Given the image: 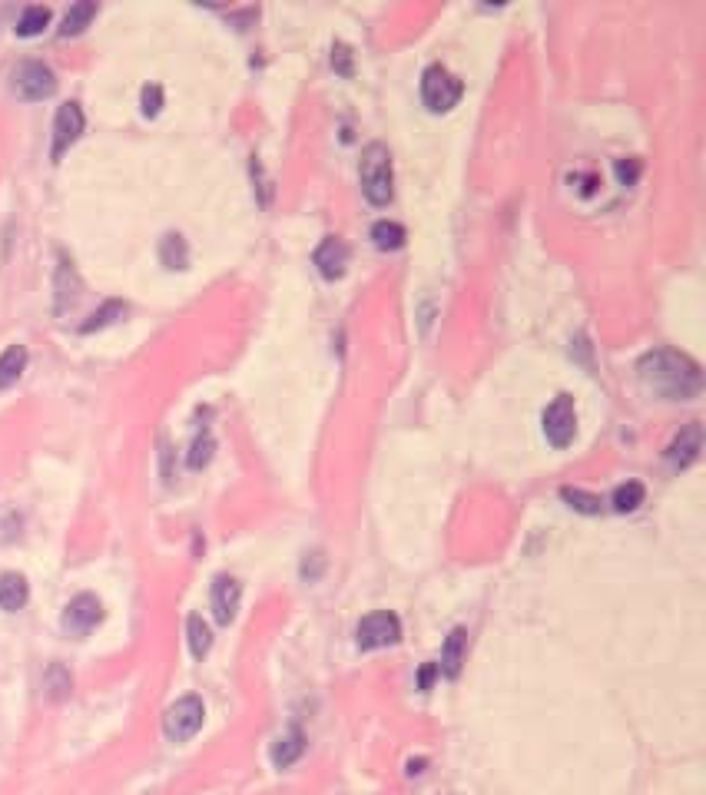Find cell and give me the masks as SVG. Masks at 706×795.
Returning <instances> with one entry per match:
<instances>
[{
    "label": "cell",
    "mask_w": 706,
    "mask_h": 795,
    "mask_svg": "<svg viewBox=\"0 0 706 795\" xmlns=\"http://www.w3.org/2000/svg\"><path fill=\"white\" fill-rule=\"evenodd\" d=\"M401 640V620L391 610H375L369 617H362L359 630H355V643L359 650H381V646H391V643Z\"/></svg>",
    "instance_id": "5"
},
{
    "label": "cell",
    "mask_w": 706,
    "mask_h": 795,
    "mask_svg": "<svg viewBox=\"0 0 706 795\" xmlns=\"http://www.w3.org/2000/svg\"><path fill=\"white\" fill-rule=\"evenodd\" d=\"M332 67H335L342 77H352V50H348L345 43H335V47H332Z\"/></svg>",
    "instance_id": "28"
},
{
    "label": "cell",
    "mask_w": 706,
    "mask_h": 795,
    "mask_svg": "<svg viewBox=\"0 0 706 795\" xmlns=\"http://www.w3.org/2000/svg\"><path fill=\"white\" fill-rule=\"evenodd\" d=\"M700 451H703V428H700V425H686V428L670 441V448H666V464H670L674 471H683L700 458Z\"/></svg>",
    "instance_id": "10"
},
{
    "label": "cell",
    "mask_w": 706,
    "mask_h": 795,
    "mask_svg": "<svg viewBox=\"0 0 706 795\" xmlns=\"http://www.w3.org/2000/svg\"><path fill=\"white\" fill-rule=\"evenodd\" d=\"M646 498V490L640 480H627V484H620V488L614 490V498H610V504H614L617 514H634L640 504H644Z\"/></svg>",
    "instance_id": "19"
},
{
    "label": "cell",
    "mask_w": 706,
    "mask_h": 795,
    "mask_svg": "<svg viewBox=\"0 0 706 795\" xmlns=\"http://www.w3.org/2000/svg\"><path fill=\"white\" fill-rule=\"evenodd\" d=\"M302 753H306V733H302V729H289V733H282L276 743H272L269 759H272L276 769H289L292 763H298Z\"/></svg>",
    "instance_id": "14"
},
{
    "label": "cell",
    "mask_w": 706,
    "mask_h": 795,
    "mask_svg": "<svg viewBox=\"0 0 706 795\" xmlns=\"http://www.w3.org/2000/svg\"><path fill=\"white\" fill-rule=\"evenodd\" d=\"M43 686H47V696H50V699H63V696L70 693V673L63 670L60 662H53L50 670H47Z\"/></svg>",
    "instance_id": "25"
},
{
    "label": "cell",
    "mask_w": 706,
    "mask_h": 795,
    "mask_svg": "<svg viewBox=\"0 0 706 795\" xmlns=\"http://www.w3.org/2000/svg\"><path fill=\"white\" fill-rule=\"evenodd\" d=\"M362 193L371 206H389L395 196V173H391V153L389 146L369 143L362 150Z\"/></svg>",
    "instance_id": "2"
},
{
    "label": "cell",
    "mask_w": 706,
    "mask_h": 795,
    "mask_svg": "<svg viewBox=\"0 0 706 795\" xmlns=\"http://www.w3.org/2000/svg\"><path fill=\"white\" fill-rule=\"evenodd\" d=\"M124 312H126L124 302H116V298H110V302H103V306L96 308V312H93V315L87 318V322H83L80 332H96V328L113 325L116 318H124Z\"/></svg>",
    "instance_id": "23"
},
{
    "label": "cell",
    "mask_w": 706,
    "mask_h": 795,
    "mask_svg": "<svg viewBox=\"0 0 706 795\" xmlns=\"http://www.w3.org/2000/svg\"><path fill=\"white\" fill-rule=\"evenodd\" d=\"M209 600H213L215 620L233 623L235 610H239V600H243V587H239V580H233V577L219 573V577L213 580V593H209Z\"/></svg>",
    "instance_id": "11"
},
{
    "label": "cell",
    "mask_w": 706,
    "mask_h": 795,
    "mask_svg": "<svg viewBox=\"0 0 706 795\" xmlns=\"http://www.w3.org/2000/svg\"><path fill=\"white\" fill-rule=\"evenodd\" d=\"M160 259H163L166 269H186V262H189V252H186L183 235H179V233L163 235V242H160Z\"/></svg>",
    "instance_id": "21"
},
{
    "label": "cell",
    "mask_w": 706,
    "mask_h": 795,
    "mask_svg": "<svg viewBox=\"0 0 706 795\" xmlns=\"http://www.w3.org/2000/svg\"><path fill=\"white\" fill-rule=\"evenodd\" d=\"M186 640H189V653H193L196 660H203L209 646H213V633H209V623L199 617V613H189V620H186Z\"/></svg>",
    "instance_id": "18"
},
{
    "label": "cell",
    "mask_w": 706,
    "mask_h": 795,
    "mask_svg": "<svg viewBox=\"0 0 706 795\" xmlns=\"http://www.w3.org/2000/svg\"><path fill=\"white\" fill-rule=\"evenodd\" d=\"M23 368H27V348L23 345H11L4 355H0V391L11 388L21 381Z\"/></svg>",
    "instance_id": "16"
},
{
    "label": "cell",
    "mask_w": 706,
    "mask_h": 795,
    "mask_svg": "<svg viewBox=\"0 0 706 795\" xmlns=\"http://www.w3.org/2000/svg\"><path fill=\"white\" fill-rule=\"evenodd\" d=\"M461 93H464V83L451 70H445L441 63H431L428 70L421 73V100L431 113H448L461 100Z\"/></svg>",
    "instance_id": "3"
},
{
    "label": "cell",
    "mask_w": 706,
    "mask_h": 795,
    "mask_svg": "<svg viewBox=\"0 0 706 795\" xmlns=\"http://www.w3.org/2000/svg\"><path fill=\"white\" fill-rule=\"evenodd\" d=\"M637 173H640V166H637V163H630V169H627L624 163H617V176H620V179H624V183H634V179H637Z\"/></svg>",
    "instance_id": "29"
},
{
    "label": "cell",
    "mask_w": 706,
    "mask_h": 795,
    "mask_svg": "<svg viewBox=\"0 0 706 795\" xmlns=\"http://www.w3.org/2000/svg\"><path fill=\"white\" fill-rule=\"evenodd\" d=\"M209 458H213V438H209V431H203V434H196V441L189 444V454H186V464L193 471L206 468L209 464Z\"/></svg>",
    "instance_id": "24"
},
{
    "label": "cell",
    "mask_w": 706,
    "mask_h": 795,
    "mask_svg": "<svg viewBox=\"0 0 706 795\" xmlns=\"http://www.w3.org/2000/svg\"><path fill=\"white\" fill-rule=\"evenodd\" d=\"M561 494L573 510H581V514H601V498H594V494H583V490L577 488H564Z\"/></svg>",
    "instance_id": "26"
},
{
    "label": "cell",
    "mask_w": 706,
    "mask_h": 795,
    "mask_svg": "<svg viewBox=\"0 0 706 795\" xmlns=\"http://www.w3.org/2000/svg\"><path fill=\"white\" fill-rule=\"evenodd\" d=\"M103 620V607L100 600L93 597V593H77L70 603H67V610H63V630L70 633V636H87V633L96 630V623Z\"/></svg>",
    "instance_id": "8"
},
{
    "label": "cell",
    "mask_w": 706,
    "mask_h": 795,
    "mask_svg": "<svg viewBox=\"0 0 706 795\" xmlns=\"http://www.w3.org/2000/svg\"><path fill=\"white\" fill-rule=\"evenodd\" d=\"M464 653H468V630H451L445 646H441V662H438V673H445L448 680L461 673V662H464Z\"/></svg>",
    "instance_id": "13"
},
{
    "label": "cell",
    "mask_w": 706,
    "mask_h": 795,
    "mask_svg": "<svg viewBox=\"0 0 706 795\" xmlns=\"http://www.w3.org/2000/svg\"><path fill=\"white\" fill-rule=\"evenodd\" d=\"M43 27H50V11L41 7V4L23 7L21 21H17V33L21 37H37V33H43Z\"/></svg>",
    "instance_id": "22"
},
{
    "label": "cell",
    "mask_w": 706,
    "mask_h": 795,
    "mask_svg": "<svg viewBox=\"0 0 706 795\" xmlns=\"http://www.w3.org/2000/svg\"><path fill=\"white\" fill-rule=\"evenodd\" d=\"M348 259H352V252H348V245L342 242V239H325V242L318 245L316 249V265H318V272L328 279V282H335V279L345 276V269H348Z\"/></svg>",
    "instance_id": "12"
},
{
    "label": "cell",
    "mask_w": 706,
    "mask_h": 795,
    "mask_svg": "<svg viewBox=\"0 0 706 795\" xmlns=\"http://www.w3.org/2000/svg\"><path fill=\"white\" fill-rule=\"evenodd\" d=\"M637 375H640L646 391H654V395L660 398H670V401L696 398L700 388H703L700 365H696L690 355H683V352H674V348L646 352V355L637 361Z\"/></svg>",
    "instance_id": "1"
},
{
    "label": "cell",
    "mask_w": 706,
    "mask_h": 795,
    "mask_svg": "<svg viewBox=\"0 0 706 795\" xmlns=\"http://www.w3.org/2000/svg\"><path fill=\"white\" fill-rule=\"evenodd\" d=\"M577 434V408H573L571 395H557L544 411V438L551 441L554 448H567Z\"/></svg>",
    "instance_id": "6"
},
{
    "label": "cell",
    "mask_w": 706,
    "mask_h": 795,
    "mask_svg": "<svg viewBox=\"0 0 706 795\" xmlns=\"http://www.w3.org/2000/svg\"><path fill=\"white\" fill-rule=\"evenodd\" d=\"M371 242L379 245L381 252H395L405 245V229L399 223H389V219H381V223L371 225Z\"/></svg>",
    "instance_id": "20"
},
{
    "label": "cell",
    "mask_w": 706,
    "mask_h": 795,
    "mask_svg": "<svg viewBox=\"0 0 706 795\" xmlns=\"http://www.w3.org/2000/svg\"><path fill=\"white\" fill-rule=\"evenodd\" d=\"M93 17H96V4H93V0H80V4H73L70 11H67V17H63V23H60V37H77V33H83L87 27H90Z\"/></svg>",
    "instance_id": "17"
},
{
    "label": "cell",
    "mask_w": 706,
    "mask_h": 795,
    "mask_svg": "<svg viewBox=\"0 0 706 795\" xmlns=\"http://www.w3.org/2000/svg\"><path fill=\"white\" fill-rule=\"evenodd\" d=\"M53 90H57V77H53V70L47 67V63L27 60L14 70V93H17L21 100H27V103L47 100Z\"/></svg>",
    "instance_id": "7"
},
{
    "label": "cell",
    "mask_w": 706,
    "mask_h": 795,
    "mask_svg": "<svg viewBox=\"0 0 706 795\" xmlns=\"http://www.w3.org/2000/svg\"><path fill=\"white\" fill-rule=\"evenodd\" d=\"M31 597V587H27V577L23 573H0V610L4 613H17Z\"/></svg>",
    "instance_id": "15"
},
{
    "label": "cell",
    "mask_w": 706,
    "mask_h": 795,
    "mask_svg": "<svg viewBox=\"0 0 706 795\" xmlns=\"http://www.w3.org/2000/svg\"><path fill=\"white\" fill-rule=\"evenodd\" d=\"M140 106H143L146 116H156V113L163 110V87H156V83H146L143 93H140Z\"/></svg>",
    "instance_id": "27"
},
{
    "label": "cell",
    "mask_w": 706,
    "mask_h": 795,
    "mask_svg": "<svg viewBox=\"0 0 706 795\" xmlns=\"http://www.w3.org/2000/svg\"><path fill=\"white\" fill-rule=\"evenodd\" d=\"M203 719H206V709H203V699L199 696H183V699H176L163 716V733L170 743H189L199 729H203Z\"/></svg>",
    "instance_id": "4"
},
{
    "label": "cell",
    "mask_w": 706,
    "mask_h": 795,
    "mask_svg": "<svg viewBox=\"0 0 706 795\" xmlns=\"http://www.w3.org/2000/svg\"><path fill=\"white\" fill-rule=\"evenodd\" d=\"M83 110L80 103H63L60 110H57V120H53V146H50V156L53 160H60L67 150H70L77 140H80L83 132Z\"/></svg>",
    "instance_id": "9"
}]
</instances>
